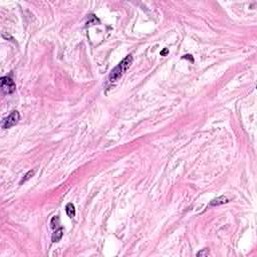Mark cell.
I'll use <instances>...</instances> for the list:
<instances>
[{
    "label": "cell",
    "instance_id": "obj_6",
    "mask_svg": "<svg viewBox=\"0 0 257 257\" xmlns=\"http://www.w3.org/2000/svg\"><path fill=\"white\" fill-rule=\"evenodd\" d=\"M65 212L67 216L70 217V218H74L75 216V208H74V205L72 203H68L65 207Z\"/></svg>",
    "mask_w": 257,
    "mask_h": 257
},
{
    "label": "cell",
    "instance_id": "obj_7",
    "mask_svg": "<svg viewBox=\"0 0 257 257\" xmlns=\"http://www.w3.org/2000/svg\"><path fill=\"white\" fill-rule=\"evenodd\" d=\"M50 225H51V228L52 229H56V228H57V226L59 225V218H58V216H54L53 218L51 219Z\"/></svg>",
    "mask_w": 257,
    "mask_h": 257
},
{
    "label": "cell",
    "instance_id": "obj_9",
    "mask_svg": "<svg viewBox=\"0 0 257 257\" xmlns=\"http://www.w3.org/2000/svg\"><path fill=\"white\" fill-rule=\"evenodd\" d=\"M209 255V250L208 249H203V250H201L199 251L198 253H197V256H208Z\"/></svg>",
    "mask_w": 257,
    "mask_h": 257
},
{
    "label": "cell",
    "instance_id": "obj_8",
    "mask_svg": "<svg viewBox=\"0 0 257 257\" xmlns=\"http://www.w3.org/2000/svg\"><path fill=\"white\" fill-rule=\"evenodd\" d=\"M33 175H34V171H32V170H31V171H29V172H28L25 176L23 177V179H22L21 181H20V184H23L24 182H26V181H28V180H29V179H30L31 177L33 176Z\"/></svg>",
    "mask_w": 257,
    "mask_h": 257
},
{
    "label": "cell",
    "instance_id": "obj_4",
    "mask_svg": "<svg viewBox=\"0 0 257 257\" xmlns=\"http://www.w3.org/2000/svg\"><path fill=\"white\" fill-rule=\"evenodd\" d=\"M229 202V200L227 197H225V196H220L218 197V198H215V199H213L210 204H209V207H215V206H219V205H222V204H225V203H228Z\"/></svg>",
    "mask_w": 257,
    "mask_h": 257
},
{
    "label": "cell",
    "instance_id": "obj_2",
    "mask_svg": "<svg viewBox=\"0 0 257 257\" xmlns=\"http://www.w3.org/2000/svg\"><path fill=\"white\" fill-rule=\"evenodd\" d=\"M19 120H20V115H19V112H18L17 111H13L9 116L3 119L2 124H1V127H2L3 130H6V128H10L11 127L15 126V124L19 122Z\"/></svg>",
    "mask_w": 257,
    "mask_h": 257
},
{
    "label": "cell",
    "instance_id": "obj_3",
    "mask_svg": "<svg viewBox=\"0 0 257 257\" xmlns=\"http://www.w3.org/2000/svg\"><path fill=\"white\" fill-rule=\"evenodd\" d=\"M1 90L3 94L5 95L13 94L16 90L15 82L8 76H3V78H1Z\"/></svg>",
    "mask_w": 257,
    "mask_h": 257
},
{
    "label": "cell",
    "instance_id": "obj_11",
    "mask_svg": "<svg viewBox=\"0 0 257 257\" xmlns=\"http://www.w3.org/2000/svg\"><path fill=\"white\" fill-rule=\"evenodd\" d=\"M167 52H168V49H167V48H165V49H164L162 52H161V54H162V55H165V54L167 53Z\"/></svg>",
    "mask_w": 257,
    "mask_h": 257
},
{
    "label": "cell",
    "instance_id": "obj_10",
    "mask_svg": "<svg viewBox=\"0 0 257 257\" xmlns=\"http://www.w3.org/2000/svg\"><path fill=\"white\" fill-rule=\"evenodd\" d=\"M183 58H186V59H190L192 62L194 61V58H193V57H192V55H190V54H186V55H184V56H183Z\"/></svg>",
    "mask_w": 257,
    "mask_h": 257
},
{
    "label": "cell",
    "instance_id": "obj_5",
    "mask_svg": "<svg viewBox=\"0 0 257 257\" xmlns=\"http://www.w3.org/2000/svg\"><path fill=\"white\" fill-rule=\"evenodd\" d=\"M62 235H63V229H62L61 227L56 228L55 231H54V233L52 234V237H51L52 242H58V241H59L60 239H61Z\"/></svg>",
    "mask_w": 257,
    "mask_h": 257
},
{
    "label": "cell",
    "instance_id": "obj_1",
    "mask_svg": "<svg viewBox=\"0 0 257 257\" xmlns=\"http://www.w3.org/2000/svg\"><path fill=\"white\" fill-rule=\"evenodd\" d=\"M132 62H133L132 55H128L126 58H124L122 61H120L118 65H116L114 70L111 71L110 76H108V80H110V82L114 83V82H118V80L123 76V74H124V72L130 68Z\"/></svg>",
    "mask_w": 257,
    "mask_h": 257
}]
</instances>
